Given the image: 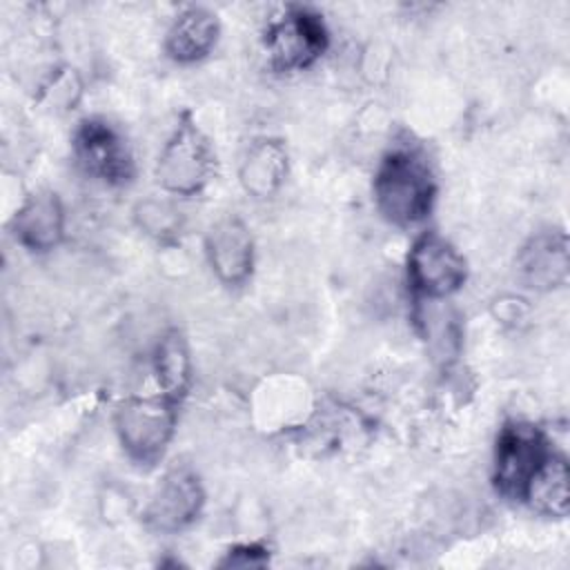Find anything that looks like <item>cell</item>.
<instances>
[{
	"label": "cell",
	"instance_id": "cell-4",
	"mask_svg": "<svg viewBox=\"0 0 570 570\" xmlns=\"http://www.w3.org/2000/svg\"><path fill=\"white\" fill-rule=\"evenodd\" d=\"M263 47L276 71L307 69L327 49V29L314 9L289 4L267 24Z\"/></svg>",
	"mask_w": 570,
	"mask_h": 570
},
{
	"label": "cell",
	"instance_id": "cell-3",
	"mask_svg": "<svg viewBox=\"0 0 570 570\" xmlns=\"http://www.w3.org/2000/svg\"><path fill=\"white\" fill-rule=\"evenodd\" d=\"M125 452L138 463H156L169 445L176 425V403L167 396L125 399L114 414Z\"/></svg>",
	"mask_w": 570,
	"mask_h": 570
},
{
	"label": "cell",
	"instance_id": "cell-12",
	"mask_svg": "<svg viewBox=\"0 0 570 570\" xmlns=\"http://www.w3.org/2000/svg\"><path fill=\"white\" fill-rule=\"evenodd\" d=\"M218 18L205 7H187L171 22L165 49L176 62H196L205 58L218 40Z\"/></svg>",
	"mask_w": 570,
	"mask_h": 570
},
{
	"label": "cell",
	"instance_id": "cell-7",
	"mask_svg": "<svg viewBox=\"0 0 570 570\" xmlns=\"http://www.w3.org/2000/svg\"><path fill=\"white\" fill-rule=\"evenodd\" d=\"M73 156L85 174L107 185H127L136 171L125 138L100 118L80 122L73 136Z\"/></svg>",
	"mask_w": 570,
	"mask_h": 570
},
{
	"label": "cell",
	"instance_id": "cell-15",
	"mask_svg": "<svg viewBox=\"0 0 570 570\" xmlns=\"http://www.w3.org/2000/svg\"><path fill=\"white\" fill-rule=\"evenodd\" d=\"M154 372L163 390V396L178 403L187 394L189 379H191V363H189L187 343L180 332L171 330L160 338L154 354Z\"/></svg>",
	"mask_w": 570,
	"mask_h": 570
},
{
	"label": "cell",
	"instance_id": "cell-2",
	"mask_svg": "<svg viewBox=\"0 0 570 570\" xmlns=\"http://www.w3.org/2000/svg\"><path fill=\"white\" fill-rule=\"evenodd\" d=\"M212 171L214 154L209 140L189 114H183L158 156L156 180L169 194L194 196L209 183Z\"/></svg>",
	"mask_w": 570,
	"mask_h": 570
},
{
	"label": "cell",
	"instance_id": "cell-9",
	"mask_svg": "<svg viewBox=\"0 0 570 570\" xmlns=\"http://www.w3.org/2000/svg\"><path fill=\"white\" fill-rule=\"evenodd\" d=\"M207 261L225 285H240L254 267V240L247 225L236 216H225L212 225L205 238Z\"/></svg>",
	"mask_w": 570,
	"mask_h": 570
},
{
	"label": "cell",
	"instance_id": "cell-1",
	"mask_svg": "<svg viewBox=\"0 0 570 570\" xmlns=\"http://www.w3.org/2000/svg\"><path fill=\"white\" fill-rule=\"evenodd\" d=\"M374 203L385 220L399 227L421 223L434 203V176L416 151H390L374 174Z\"/></svg>",
	"mask_w": 570,
	"mask_h": 570
},
{
	"label": "cell",
	"instance_id": "cell-17",
	"mask_svg": "<svg viewBox=\"0 0 570 570\" xmlns=\"http://www.w3.org/2000/svg\"><path fill=\"white\" fill-rule=\"evenodd\" d=\"M267 563V548L258 546V543H245V546H236L227 552V557L220 561V566H263Z\"/></svg>",
	"mask_w": 570,
	"mask_h": 570
},
{
	"label": "cell",
	"instance_id": "cell-13",
	"mask_svg": "<svg viewBox=\"0 0 570 570\" xmlns=\"http://www.w3.org/2000/svg\"><path fill=\"white\" fill-rule=\"evenodd\" d=\"M287 151L281 140H256L240 163V185L256 198H269L285 180Z\"/></svg>",
	"mask_w": 570,
	"mask_h": 570
},
{
	"label": "cell",
	"instance_id": "cell-8",
	"mask_svg": "<svg viewBox=\"0 0 570 570\" xmlns=\"http://www.w3.org/2000/svg\"><path fill=\"white\" fill-rule=\"evenodd\" d=\"M205 492L191 470L176 468L158 483L145 508V523L158 532H178L187 528L203 508Z\"/></svg>",
	"mask_w": 570,
	"mask_h": 570
},
{
	"label": "cell",
	"instance_id": "cell-6",
	"mask_svg": "<svg viewBox=\"0 0 570 570\" xmlns=\"http://www.w3.org/2000/svg\"><path fill=\"white\" fill-rule=\"evenodd\" d=\"M468 276L465 258L436 232L421 234L407 254V281L423 298H445L454 294Z\"/></svg>",
	"mask_w": 570,
	"mask_h": 570
},
{
	"label": "cell",
	"instance_id": "cell-5",
	"mask_svg": "<svg viewBox=\"0 0 570 570\" xmlns=\"http://www.w3.org/2000/svg\"><path fill=\"white\" fill-rule=\"evenodd\" d=\"M552 454L546 434L525 421H510L501 428L494 448V488L523 501L525 490L546 459Z\"/></svg>",
	"mask_w": 570,
	"mask_h": 570
},
{
	"label": "cell",
	"instance_id": "cell-11",
	"mask_svg": "<svg viewBox=\"0 0 570 570\" xmlns=\"http://www.w3.org/2000/svg\"><path fill=\"white\" fill-rule=\"evenodd\" d=\"M16 240L31 252L53 249L65 234V209L53 191H38L24 200L11 220Z\"/></svg>",
	"mask_w": 570,
	"mask_h": 570
},
{
	"label": "cell",
	"instance_id": "cell-16",
	"mask_svg": "<svg viewBox=\"0 0 570 570\" xmlns=\"http://www.w3.org/2000/svg\"><path fill=\"white\" fill-rule=\"evenodd\" d=\"M158 214H160V203H156V200H145L136 209V218H138L140 227H145L149 234H156V236L171 234L176 229V212L167 205L163 216H158Z\"/></svg>",
	"mask_w": 570,
	"mask_h": 570
},
{
	"label": "cell",
	"instance_id": "cell-10",
	"mask_svg": "<svg viewBox=\"0 0 570 570\" xmlns=\"http://www.w3.org/2000/svg\"><path fill=\"white\" fill-rule=\"evenodd\" d=\"M568 236L561 229L534 234L517 254V274L532 289H554L568 281Z\"/></svg>",
	"mask_w": 570,
	"mask_h": 570
},
{
	"label": "cell",
	"instance_id": "cell-14",
	"mask_svg": "<svg viewBox=\"0 0 570 570\" xmlns=\"http://www.w3.org/2000/svg\"><path fill=\"white\" fill-rule=\"evenodd\" d=\"M568 463L559 454H550L539 472L532 476L523 501H528L537 512L548 517H566L568 514Z\"/></svg>",
	"mask_w": 570,
	"mask_h": 570
}]
</instances>
